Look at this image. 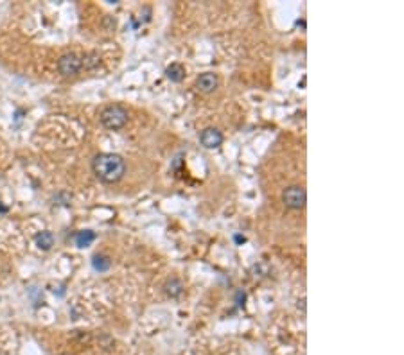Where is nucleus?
<instances>
[{
    "label": "nucleus",
    "instance_id": "9b49d317",
    "mask_svg": "<svg viewBox=\"0 0 404 355\" xmlns=\"http://www.w3.org/2000/svg\"><path fill=\"white\" fill-rule=\"evenodd\" d=\"M110 260H108V257H104V255H96L92 260V266L94 269H97V271H108L110 269Z\"/></svg>",
    "mask_w": 404,
    "mask_h": 355
},
{
    "label": "nucleus",
    "instance_id": "1a4fd4ad",
    "mask_svg": "<svg viewBox=\"0 0 404 355\" xmlns=\"http://www.w3.org/2000/svg\"><path fill=\"white\" fill-rule=\"evenodd\" d=\"M166 292H167V296H171V298H178V296L184 292V285H182V282H180L178 278H171V280H167Z\"/></svg>",
    "mask_w": 404,
    "mask_h": 355
},
{
    "label": "nucleus",
    "instance_id": "9d476101",
    "mask_svg": "<svg viewBox=\"0 0 404 355\" xmlns=\"http://www.w3.org/2000/svg\"><path fill=\"white\" fill-rule=\"evenodd\" d=\"M36 244L40 249H45L47 251V249H51L52 244H54V237H52L51 231H42V233L36 237Z\"/></svg>",
    "mask_w": 404,
    "mask_h": 355
},
{
    "label": "nucleus",
    "instance_id": "6e6552de",
    "mask_svg": "<svg viewBox=\"0 0 404 355\" xmlns=\"http://www.w3.org/2000/svg\"><path fill=\"white\" fill-rule=\"evenodd\" d=\"M166 75L171 79V81H173V83H180V81L184 79V75H185V69L182 67V65L173 63L171 67H167Z\"/></svg>",
    "mask_w": 404,
    "mask_h": 355
},
{
    "label": "nucleus",
    "instance_id": "20e7f679",
    "mask_svg": "<svg viewBox=\"0 0 404 355\" xmlns=\"http://www.w3.org/2000/svg\"><path fill=\"white\" fill-rule=\"evenodd\" d=\"M81 67H83V61H81V58L76 54H65L60 58V61H58V70H60L63 75H76L81 70Z\"/></svg>",
    "mask_w": 404,
    "mask_h": 355
},
{
    "label": "nucleus",
    "instance_id": "423d86ee",
    "mask_svg": "<svg viewBox=\"0 0 404 355\" xmlns=\"http://www.w3.org/2000/svg\"><path fill=\"white\" fill-rule=\"evenodd\" d=\"M217 83H219V81H217L216 74H212V72H205V74H202L200 77H198L196 86H198V90H200V92L210 93L217 88Z\"/></svg>",
    "mask_w": 404,
    "mask_h": 355
},
{
    "label": "nucleus",
    "instance_id": "f03ea898",
    "mask_svg": "<svg viewBox=\"0 0 404 355\" xmlns=\"http://www.w3.org/2000/svg\"><path fill=\"white\" fill-rule=\"evenodd\" d=\"M128 122V111L120 104H111L101 111V124L108 129H120Z\"/></svg>",
    "mask_w": 404,
    "mask_h": 355
},
{
    "label": "nucleus",
    "instance_id": "39448f33",
    "mask_svg": "<svg viewBox=\"0 0 404 355\" xmlns=\"http://www.w3.org/2000/svg\"><path fill=\"white\" fill-rule=\"evenodd\" d=\"M200 142H202L203 147L207 149H217L223 143V135H221L219 129L216 128H207L205 131H202L200 135Z\"/></svg>",
    "mask_w": 404,
    "mask_h": 355
},
{
    "label": "nucleus",
    "instance_id": "f257e3e1",
    "mask_svg": "<svg viewBox=\"0 0 404 355\" xmlns=\"http://www.w3.org/2000/svg\"><path fill=\"white\" fill-rule=\"evenodd\" d=\"M94 174L102 181V183H117L122 180L126 172V163L119 154L113 152H102L94 158L92 163Z\"/></svg>",
    "mask_w": 404,
    "mask_h": 355
},
{
    "label": "nucleus",
    "instance_id": "f8f14e48",
    "mask_svg": "<svg viewBox=\"0 0 404 355\" xmlns=\"http://www.w3.org/2000/svg\"><path fill=\"white\" fill-rule=\"evenodd\" d=\"M235 240H237V242H244V237L237 235V237H235Z\"/></svg>",
    "mask_w": 404,
    "mask_h": 355
},
{
    "label": "nucleus",
    "instance_id": "7ed1b4c3",
    "mask_svg": "<svg viewBox=\"0 0 404 355\" xmlns=\"http://www.w3.org/2000/svg\"><path fill=\"white\" fill-rule=\"evenodd\" d=\"M282 201L288 208L291 210H300V208L305 207V201H307V194H305V189L300 187V185H291L284 190L282 194Z\"/></svg>",
    "mask_w": 404,
    "mask_h": 355
},
{
    "label": "nucleus",
    "instance_id": "0eeeda50",
    "mask_svg": "<svg viewBox=\"0 0 404 355\" xmlns=\"http://www.w3.org/2000/svg\"><path fill=\"white\" fill-rule=\"evenodd\" d=\"M74 240H76V246H79V248H87V246H90L94 240H96V233L90 230L79 231V233H76Z\"/></svg>",
    "mask_w": 404,
    "mask_h": 355
}]
</instances>
